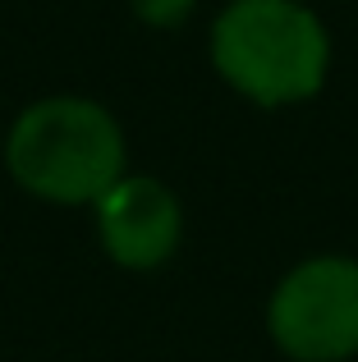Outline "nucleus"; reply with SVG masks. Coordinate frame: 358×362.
Instances as JSON below:
<instances>
[{
	"label": "nucleus",
	"instance_id": "1",
	"mask_svg": "<svg viewBox=\"0 0 358 362\" xmlns=\"http://www.w3.org/2000/svg\"><path fill=\"white\" fill-rule=\"evenodd\" d=\"M212 60L258 106H289L326 83L331 42L313 9L294 0H234L212 28Z\"/></svg>",
	"mask_w": 358,
	"mask_h": 362
},
{
	"label": "nucleus",
	"instance_id": "2",
	"mask_svg": "<svg viewBox=\"0 0 358 362\" xmlns=\"http://www.w3.org/2000/svg\"><path fill=\"white\" fill-rule=\"evenodd\" d=\"M9 175L46 202H97L125 179L120 124L83 97L28 106L9 129Z\"/></svg>",
	"mask_w": 358,
	"mask_h": 362
},
{
	"label": "nucleus",
	"instance_id": "3",
	"mask_svg": "<svg viewBox=\"0 0 358 362\" xmlns=\"http://www.w3.org/2000/svg\"><path fill=\"white\" fill-rule=\"evenodd\" d=\"M271 339L299 362H340L358 354V262L313 257L271 293Z\"/></svg>",
	"mask_w": 358,
	"mask_h": 362
},
{
	"label": "nucleus",
	"instance_id": "4",
	"mask_svg": "<svg viewBox=\"0 0 358 362\" xmlns=\"http://www.w3.org/2000/svg\"><path fill=\"white\" fill-rule=\"evenodd\" d=\"M97 230L106 252L129 271H152L179 247L184 216L166 184L156 179H120L97 197Z\"/></svg>",
	"mask_w": 358,
	"mask_h": 362
}]
</instances>
